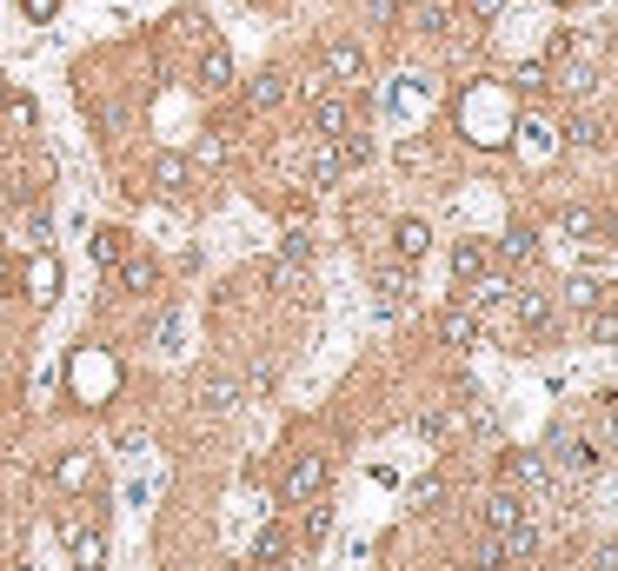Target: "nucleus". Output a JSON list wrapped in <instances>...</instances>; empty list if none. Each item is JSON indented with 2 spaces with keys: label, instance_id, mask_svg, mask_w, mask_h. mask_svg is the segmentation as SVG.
I'll use <instances>...</instances> for the list:
<instances>
[{
  "label": "nucleus",
  "instance_id": "36",
  "mask_svg": "<svg viewBox=\"0 0 618 571\" xmlns=\"http://www.w3.org/2000/svg\"><path fill=\"white\" fill-rule=\"evenodd\" d=\"M592 339L612 346V339H618V313H599V306H592Z\"/></svg>",
  "mask_w": 618,
  "mask_h": 571
},
{
  "label": "nucleus",
  "instance_id": "7",
  "mask_svg": "<svg viewBox=\"0 0 618 571\" xmlns=\"http://www.w3.org/2000/svg\"><path fill=\"white\" fill-rule=\"evenodd\" d=\"M326 74L359 80L366 74V47H359V40H326Z\"/></svg>",
  "mask_w": 618,
  "mask_h": 571
},
{
  "label": "nucleus",
  "instance_id": "13",
  "mask_svg": "<svg viewBox=\"0 0 618 571\" xmlns=\"http://www.w3.org/2000/svg\"><path fill=\"white\" fill-rule=\"evenodd\" d=\"M280 100H286V74H253L246 80V107L253 113H273Z\"/></svg>",
  "mask_w": 618,
  "mask_h": 571
},
{
  "label": "nucleus",
  "instance_id": "33",
  "mask_svg": "<svg viewBox=\"0 0 618 571\" xmlns=\"http://www.w3.org/2000/svg\"><path fill=\"white\" fill-rule=\"evenodd\" d=\"M419 27H426L432 40H446V27H452V20H446V7H439V0H432V7H419Z\"/></svg>",
  "mask_w": 618,
  "mask_h": 571
},
{
  "label": "nucleus",
  "instance_id": "14",
  "mask_svg": "<svg viewBox=\"0 0 618 571\" xmlns=\"http://www.w3.org/2000/svg\"><path fill=\"white\" fill-rule=\"evenodd\" d=\"M565 140L585 147V153H599L605 147V120H599V113H565Z\"/></svg>",
  "mask_w": 618,
  "mask_h": 571
},
{
  "label": "nucleus",
  "instance_id": "9",
  "mask_svg": "<svg viewBox=\"0 0 618 571\" xmlns=\"http://www.w3.org/2000/svg\"><path fill=\"white\" fill-rule=\"evenodd\" d=\"M525 518V498L512 492V485H499V492L486 498V532H506V525H519Z\"/></svg>",
  "mask_w": 618,
  "mask_h": 571
},
{
  "label": "nucleus",
  "instance_id": "35",
  "mask_svg": "<svg viewBox=\"0 0 618 571\" xmlns=\"http://www.w3.org/2000/svg\"><path fill=\"white\" fill-rule=\"evenodd\" d=\"M499 565H506V552H499V538H486V545L472 552V571H499Z\"/></svg>",
  "mask_w": 618,
  "mask_h": 571
},
{
  "label": "nucleus",
  "instance_id": "30",
  "mask_svg": "<svg viewBox=\"0 0 618 571\" xmlns=\"http://www.w3.org/2000/svg\"><path fill=\"white\" fill-rule=\"evenodd\" d=\"M206 406L233 412V406H240V386H233V379H206Z\"/></svg>",
  "mask_w": 618,
  "mask_h": 571
},
{
  "label": "nucleus",
  "instance_id": "2",
  "mask_svg": "<svg viewBox=\"0 0 618 571\" xmlns=\"http://www.w3.org/2000/svg\"><path fill=\"white\" fill-rule=\"evenodd\" d=\"M326 492V459H313V452H300V459L286 465L280 479V498H319Z\"/></svg>",
  "mask_w": 618,
  "mask_h": 571
},
{
  "label": "nucleus",
  "instance_id": "31",
  "mask_svg": "<svg viewBox=\"0 0 618 571\" xmlns=\"http://www.w3.org/2000/svg\"><path fill=\"white\" fill-rule=\"evenodd\" d=\"M439 498H446V485H439V479H419V485L406 492V505H412V512H426V505H439Z\"/></svg>",
  "mask_w": 618,
  "mask_h": 571
},
{
  "label": "nucleus",
  "instance_id": "28",
  "mask_svg": "<svg viewBox=\"0 0 618 571\" xmlns=\"http://www.w3.org/2000/svg\"><path fill=\"white\" fill-rule=\"evenodd\" d=\"M333 147H339V166H366L373 160V140H366V133H339Z\"/></svg>",
  "mask_w": 618,
  "mask_h": 571
},
{
  "label": "nucleus",
  "instance_id": "27",
  "mask_svg": "<svg viewBox=\"0 0 618 571\" xmlns=\"http://www.w3.org/2000/svg\"><path fill=\"white\" fill-rule=\"evenodd\" d=\"M339 180V147H333V140H319V147H313V186H333Z\"/></svg>",
  "mask_w": 618,
  "mask_h": 571
},
{
  "label": "nucleus",
  "instance_id": "38",
  "mask_svg": "<svg viewBox=\"0 0 618 571\" xmlns=\"http://www.w3.org/2000/svg\"><path fill=\"white\" fill-rule=\"evenodd\" d=\"M545 60H572V34H565V27L545 40Z\"/></svg>",
  "mask_w": 618,
  "mask_h": 571
},
{
  "label": "nucleus",
  "instance_id": "29",
  "mask_svg": "<svg viewBox=\"0 0 618 571\" xmlns=\"http://www.w3.org/2000/svg\"><path fill=\"white\" fill-rule=\"evenodd\" d=\"M499 299H512V286H506V279H492V273H479V279H472V299H466V306H499Z\"/></svg>",
  "mask_w": 618,
  "mask_h": 571
},
{
  "label": "nucleus",
  "instance_id": "41",
  "mask_svg": "<svg viewBox=\"0 0 618 571\" xmlns=\"http://www.w3.org/2000/svg\"><path fill=\"white\" fill-rule=\"evenodd\" d=\"M472 14H479V20H499V14H506V0H472Z\"/></svg>",
  "mask_w": 618,
  "mask_h": 571
},
{
  "label": "nucleus",
  "instance_id": "20",
  "mask_svg": "<svg viewBox=\"0 0 618 571\" xmlns=\"http://www.w3.org/2000/svg\"><path fill=\"white\" fill-rule=\"evenodd\" d=\"M499 253H506L512 266H532V253H539V233H532V226H506V240H499Z\"/></svg>",
  "mask_w": 618,
  "mask_h": 571
},
{
  "label": "nucleus",
  "instance_id": "24",
  "mask_svg": "<svg viewBox=\"0 0 618 571\" xmlns=\"http://www.w3.org/2000/svg\"><path fill=\"white\" fill-rule=\"evenodd\" d=\"M127 253H133L127 233H113V226H100V233H94V259H100V266H120Z\"/></svg>",
  "mask_w": 618,
  "mask_h": 571
},
{
  "label": "nucleus",
  "instance_id": "23",
  "mask_svg": "<svg viewBox=\"0 0 618 571\" xmlns=\"http://www.w3.org/2000/svg\"><path fill=\"white\" fill-rule=\"evenodd\" d=\"M512 87H519V93H545V87H552V67H545V60H519V67H512Z\"/></svg>",
  "mask_w": 618,
  "mask_h": 571
},
{
  "label": "nucleus",
  "instance_id": "42",
  "mask_svg": "<svg viewBox=\"0 0 618 571\" xmlns=\"http://www.w3.org/2000/svg\"><path fill=\"white\" fill-rule=\"evenodd\" d=\"M545 7H572V0H545Z\"/></svg>",
  "mask_w": 618,
  "mask_h": 571
},
{
  "label": "nucleus",
  "instance_id": "26",
  "mask_svg": "<svg viewBox=\"0 0 618 571\" xmlns=\"http://www.w3.org/2000/svg\"><path fill=\"white\" fill-rule=\"evenodd\" d=\"M512 299H519V326L539 332L545 319H552V299H545V293H512Z\"/></svg>",
  "mask_w": 618,
  "mask_h": 571
},
{
  "label": "nucleus",
  "instance_id": "12",
  "mask_svg": "<svg viewBox=\"0 0 618 571\" xmlns=\"http://www.w3.org/2000/svg\"><path fill=\"white\" fill-rule=\"evenodd\" d=\"M373 286H379V313H399V306L412 299V266H406V273H399V266H386Z\"/></svg>",
  "mask_w": 618,
  "mask_h": 571
},
{
  "label": "nucleus",
  "instance_id": "3",
  "mask_svg": "<svg viewBox=\"0 0 618 571\" xmlns=\"http://www.w3.org/2000/svg\"><path fill=\"white\" fill-rule=\"evenodd\" d=\"M60 538L74 545V571H100V565H107V538H100V532H80L74 518H60Z\"/></svg>",
  "mask_w": 618,
  "mask_h": 571
},
{
  "label": "nucleus",
  "instance_id": "39",
  "mask_svg": "<svg viewBox=\"0 0 618 571\" xmlns=\"http://www.w3.org/2000/svg\"><path fill=\"white\" fill-rule=\"evenodd\" d=\"M20 7H27V20H54L60 0H20Z\"/></svg>",
  "mask_w": 618,
  "mask_h": 571
},
{
  "label": "nucleus",
  "instance_id": "4",
  "mask_svg": "<svg viewBox=\"0 0 618 571\" xmlns=\"http://www.w3.org/2000/svg\"><path fill=\"white\" fill-rule=\"evenodd\" d=\"M113 286H120V293H133V299H140V293H153V286H160V266H153L147 253H127V259H120V266H113Z\"/></svg>",
  "mask_w": 618,
  "mask_h": 571
},
{
  "label": "nucleus",
  "instance_id": "18",
  "mask_svg": "<svg viewBox=\"0 0 618 571\" xmlns=\"http://www.w3.org/2000/svg\"><path fill=\"white\" fill-rule=\"evenodd\" d=\"M499 538V552L506 558H532L539 552V525H532V518H519V525H506V532H492Z\"/></svg>",
  "mask_w": 618,
  "mask_h": 571
},
{
  "label": "nucleus",
  "instance_id": "1",
  "mask_svg": "<svg viewBox=\"0 0 618 571\" xmlns=\"http://www.w3.org/2000/svg\"><path fill=\"white\" fill-rule=\"evenodd\" d=\"M552 479H592L605 465V445L599 439H572V432H552V445L539 452Z\"/></svg>",
  "mask_w": 618,
  "mask_h": 571
},
{
  "label": "nucleus",
  "instance_id": "6",
  "mask_svg": "<svg viewBox=\"0 0 618 571\" xmlns=\"http://www.w3.org/2000/svg\"><path fill=\"white\" fill-rule=\"evenodd\" d=\"M439 339H446L452 352H472V346H479V319H472V306H452V313H439Z\"/></svg>",
  "mask_w": 618,
  "mask_h": 571
},
{
  "label": "nucleus",
  "instance_id": "22",
  "mask_svg": "<svg viewBox=\"0 0 618 571\" xmlns=\"http://www.w3.org/2000/svg\"><path fill=\"white\" fill-rule=\"evenodd\" d=\"M559 226H565V233H579V240H592V233H599V213H592L585 200H565L559 206Z\"/></svg>",
  "mask_w": 618,
  "mask_h": 571
},
{
  "label": "nucleus",
  "instance_id": "32",
  "mask_svg": "<svg viewBox=\"0 0 618 571\" xmlns=\"http://www.w3.org/2000/svg\"><path fill=\"white\" fill-rule=\"evenodd\" d=\"M280 259H286V266H306V259H313V240H306V233H286V240H280Z\"/></svg>",
  "mask_w": 618,
  "mask_h": 571
},
{
  "label": "nucleus",
  "instance_id": "16",
  "mask_svg": "<svg viewBox=\"0 0 618 571\" xmlns=\"http://www.w3.org/2000/svg\"><path fill=\"white\" fill-rule=\"evenodd\" d=\"M479 273H486V246H479V240H459V246H452V286H472Z\"/></svg>",
  "mask_w": 618,
  "mask_h": 571
},
{
  "label": "nucleus",
  "instance_id": "15",
  "mask_svg": "<svg viewBox=\"0 0 618 571\" xmlns=\"http://www.w3.org/2000/svg\"><path fill=\"white\" fill-rule=\"evenodd\" d=\"M432 246V233H426V220H399L393 226V253H399V266H412V259Z\"/></svg>",
  "mask_w": 618,
  "mask_h": 571
},
{
  "label": "nucleus",
  "instance_id": "5",
  "mask_svg": "<svg viewBox=\"0 0 618 571\" xmlns=\"http://www.w3.org/2000/svg\"><path fill=\"white\" fill-rule=\"evenodd\" d=\"M313 127L326 133V140L353 133V100H346V93H326V100H313Z\"/></svg>",
  "mask_w": 618,
  "mask_h": 571
},
{
  "label": "nucleus",
  "instance_id": "17",
  "mask_svg": "<svg viewBox=\"0 0 618 571\" xmlns=\"http://www.w3.org/2000/svg\"><path fill=\"white\" fill-rule=\"evenodd\" d=\"M27 293H34V299H54V293H60V266H54V253H34V259H27Z\"/></svg>",
  "mask_w": 618,
  "mask_h": 571
},
{
  "label": "nucleus",
  "instance_id": "40",
  "mask_svg": "<svg viewBox=\"0 0 618 571\" xmlns=\"http://www.w3.org/2000/svg\"><path fill=\"white\" fill-rule=\"evenodd\" d=\"M592 571H618V545H599V552H592Z\"/></svg>",
  "mask_w": 618,
  "mask_h": 571
},
{
  "label": "nucleus",
  "instance_id": "10",
  "mask_svg": "<svg viewBox=\"0 0 618 571\" xmlns=\"http://www.w3.org/2000/svg\"><path fill=\"white\" fill-rule=\"evenodd\" d=\"M499 479H506V485H545L552 472H545V459H539V452H506Z\"/></svg>",
  "mask_w": 618,
  "mask_h": 571
},
{
  "label": "nucleus",
  "instance_id": "37",
  "mask_svg": "<svg viewBox=\"0 0 618 571\" xmlns=\"http://www.w3.org/2000/svg\"><path fill=\"white\" fill-rule=\"evenodd\" d=\"M87 479H94V465H87V459H67V465H60V485H87Z\"/></svg>",
  "mask_w": 618,
  "mask_h": 571
},
{
  "label": "nucleus",
  "instance_id": "11",
  "mask_svg": "<svg viewBox=\"0 0 618 571\" xmlns=\"http://www.w3.org/2000/svg\"><path fill=\"white\" fill-rule=\"evenodd\" d=\"M233 87V54L226 47H206L200 54V93H226Z\"/></svg>",
  "mask_w": 618,
  "mask_h": 571
},
{
  "label": "nucleus",
  "instance_id": "43",
  "mask_svg": "<svg viewBox=\"0 0 618 571\" xmlns=\"http://www.w3.org/2000/svg\"><path fill=\"white\" fill-rule=\"evenodd\" d=\"M7 571H34V565H7Z\"/></svg>",
  "mask_w": 618,
  "mask_h": 571
},
{
  "label": "nucleus",
  "instance_id": "19",
  "mask_svg": "<svg viewBox=\"0 0 618 571\" xmlns=\"http://www.w3.org/2000/svg\"><path fill=\"white\" fill-rule=\"evenodd\" d=\"M153 186L173 200V193L187 186V153H160V160H153Z\"/></svg>",
  "mask_w": 618,
  "mask_h": 571
},
{
  "label": "nucleus",
  "instance_id": "8",
  "mask_svg": "<svg viewBox=\"0 0 618 571\" xmlns=\"http://www.w3.org/2000/svg\"><path fill=\"white\" fill-rule=\"evenodd\" d=\"M552 87H559L565 100H592V93H599V67H592V60H565V74L552 80Z\"/></svg>",
  "mask_w": 618,
  "mask_h": 571
},
{
  "label": "nucleus",
  "instance_id": "34",
  "mask_svg": "<svg viewBox=\"0 0 618 571\" xmlns=\"http://www.w3.org/2000/svg\"><path fill=\"white\" fill-rule=\"evenodd\" d=\"M326 525H333V512H326V505H306V545H319Z\"/></svg>",
  "mask_w": 618,
  "mask_h": 571
},
{
  "label": "nucleus",
  "instance_id": "25",
  "mask_svg": "<svg viewBox=\"0 0 618 571\" xmlns=\"http://www.w3.org/2000/svg\"><path fill=\"white\" fill-rule=\"evenodd\" d=\"M599 279H565V306H572V313H592V306H599Z\"/></svg>",
  "mask_w": 618,
  "mask_h": 571
},
{
  "label": "nucleus",
  "instance_id": "44",
  "mask_svg": "<svg viewBox=\"0 0 618 571\" xmlns=\"http://www.w3.org/2000/svg\"><path fill=\"white\" fill-rule=\"evenodd\" d=\"M0 107H7V87H0Z\"/></svg>",
  "mask_w": 618,
  "mask_h": 571
},
{
  "label": "nucleus",
  "instance_id": "21",
  "mask_svg": "<svg viewBox=\"0 0 618 571\" xmlns=\"http://www.w3.org/2000/svg\"><path fill=\"white\" fill-rule=\"evenodd\" d=\"M286 552H293V538H286L280 532V525H266V532L260 538H253V565H280V558Z\"/></svg>",
  "mask_w": 618,
  "mask_h": 571
}]
</instances>
